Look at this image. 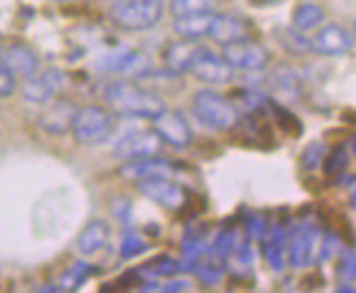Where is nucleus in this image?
I'll use <instances>...</instances> for the list:
<instances>
[{"label": "nucleus", "instance_id": "nucleus-5", "mask_svg": "<svg viewBox=\"0 0 356 293\" xmlns=\"http://www.w3.org/2000/svg\"><path fill=\"white\" fill-rule=\"evenodd\" d=\"M136 189L140 191L149 202L158 204L164 210L179 212L186 202H188V195L179 187L173 177H147V180H136Z\"/></svg>", "mask_w": 356, "mask_h": 293}, {"label": "nucleus", "instance_id": "nucleus-12", "mask_svg": "<svg viewBox=\"0 0 356 293\" xmlns=\"http://www.w3.org/2000/svg\"><path fill=\"white\" fill-rule=\"evenodd\" d=\"M352 46H354V40L350 35V31L343 29L341 24L319 26L317 33L311 38V51L319 55H328V57L350 53Z\"/></svg>", "mask_w": 356, "mask_h": 293}, {"label": "nucleus", "instance_id": "nucleus-8", "mask_svg": "<svg viewBox=\"0 0 356 293\" xmlns=\"http://www.w3.org/2000/svg\"><path fill=\"white\" fill-rule=\"evenodd\" d=\"M153 132H156L164 145H171L175 149H186L193 143V129L186 116L177 110H166L153 118Z\"/></svg>", "mask_w": 356, "mask_h": 293}, {"label": "nucleus", "instance_id": "nucleus-26", "mask_svg": "<svg viewBox=\"0 0 356 293\" xmlns=\"http://www.w3.org/2000/svg\"><path fill=\"white\" fill-rule=\"evenodd\" d=\"M149 248V243L138 235L134 232V230H129V232L122 235V241H120V258H136V256H140L143 252H147Z\"/></svg>", "mask_w": 356, "mask_h": 293}, {"label": "nucleus", "instance_id": "nucleus-11", "mask_svg": "<svg viewBox=\"0 0 356 293\" xmlns=\"http://www.w3.org/2000/svg\"><path fill=\"white\" fill-rule=\"evenodd\" d=\"M191 72L195 74V79L204 81L208 86H225L234 79V68L223 59V55H216L208 49L201 51Z\"/></svg>", "mask_w": 356, "mask_h": 293}, {"label": "nucleus", "instance_id": "nucleus-2", "mask_svg": "<svg viewBox=\"0 0 356 293\" xmlns=\"http://www.w3.org/2000/svg\"><path fill=\"white\" fill-rule=\"evenodd\" d=\"M164 0H114L110 5V20L129 33L149 31L164 18Z\"/></svg>", "mask_w": 356, "mask_h": 293}, {"label": "nucleus", "instance_id": "nucleus-16", "mask_svg": "<svg viewBox=\"0 0 356 293\" xmlns=\"http://www.w3.org/2000/svg\"><path fill=\"white\" fill-rule=\"evenodd\" d=\"M0 59L5 61L7 68L15 74L22 77V79H29L40 70V57L35 55V51H31L24 44H9L0 51Z\"/></svg>", "mask_w": 356, "mask_h": 293}, {"label": "nucleus", "instance_id": "nucleus-34", "mask_svg": "<svg viewBox=\"0 0 356 293\" xmlns=\"http://www.w3.org/2000/svg\"><path fill=\"white\" fill-rule=\"evenodd\" d=\"M350 149L354 151V156H356V136H352V141H350Z\"/></svg>", "mask_w": 356, "mask_h": 293}, {"label": "nucleus", "instance_id": "nucleus-15", "mask_svg": "<svg viewBox=\"0 0 356 293\" xmlns=\"http://www.w3.org/2000/svg\"><path fill=\"white\" fill-rule=\"evenodd\" d=\"M76 110H79V107H76L72 101L57 99L46 107L44 114L40 116V125L44 132H49L53 136H61L72 129V120L76 116Z\"/></svg>", "mask_w": 356, "mask_h": 293}, {"label": "nucleus", "instance_id": "nucleus-7", "mask_svg": "<svg viewBox=\"0 0 356 293\" xmlns=\"http://www.w3.org/2000/svg\"><path fill=\"white\" fill-rule=\"evenodd\" d=\"M162 147H164L162 138L153 129L134 132V134H127L125 138H120L116 143L114 156L122 162L143 160V158H151V156H160Z\"/></svg>", "mask_w": 356, "mask_h": 293}, {"label": "nucleus", "instance_id": "nucleus-30", "mask_svg": "<svg viewBox=\"0 0 356 293\" xmlns=\"http://www.w3.org/2000/svg\"><path fill=\"white\" fill-rule=\"evenodd\" d=\"M15 88H18V77H15L3 59H0V99L11 97Z\"/></svg>", "mask_w": 356, "mask_h": 293}, {"label": "nucleus", "instance_id": "nucleus-35", "mask_svg": "<svg viewBox=\"0 0 356 293\" xmlns=\"http://www.w3.org/2000/svg\"><path fill=\"white\" fill-rule=\"evenodd\" d=\"M354 35H356V22H354Z\"/></svg>", "mask_w": 356, "mask_h": 293}, {"label": "nucleus", "instance_id": "nucleus-28", "mask_svg": "<svg viewBox=\"0 0 356 293\" xmlns=\"http://www.w3.org/2000/svg\"><path fill=\"white\" fill-rule=\"evenodd\" d=\"M323 158H326V149H323L321 143H311L304 151H302V168L304 171H315V168L323 162Z\"/></svg>", "mask_w": 356, "mask_h": 293}, {"label": "nucleus", "instance_id": "nucleus-29", "mask_svg": "<svg viewBox=\"0 0 356 293\" xmlns=\"http://www.w3.org/2000/svg\"><path fill=\"white\" fill-rule=\"evenodd\" d=\"M339 278L356 280V250H346L339 258Z\"/></svg>", "mask_w": 356, "mask_h": 293}, {"label": "nucleus", "instance_id": "nucleus-21", "mask_svg": "<svg viewBox=\"0 0 356 293\" xmlns=\"http://www.w3.org/2000/svg\"><path fill=\"white\" fill-rule=\"evenodd\" d=\"M267 243H265V256L273 271L284 269V254H286V232L282 225H273L267 230Z\"/></svg>", "mask_w": 356, "mask_h": 293}, {"label": "nucleus", "instance_id": "nucleus-10", "mask_svg": "<svg viewBox=\"0 0 356 293\" xmlns=\"http://www.w3.org/2000/svg\"><path fill=\"white\" fill-rule=\"evenodd\" d=\"M64 88V72L57 70V68H49L44 72H35L33 77L24 79L22 86V97L29 103H35V105H46L51 103L57 92Z\"/></svg>", "mask_w": 356, "mask_h": 293}, {"label": "nucleus", "instance_id": "nucleus-6", "mask_svg": "<svg viewBox=\"0 0 356 293\" xmlns=\"http://www.w3.org/2000/svg\"><path fill=\"white\" fill-rule=\"evenodd\" d=\"M223 59L234 70H262L269 64V51L260 42H254L250 38L236 40L227 46H223Z\"/></svg>", "mask_w": 356, "mask_h": 293}, {"label": "nucleus", "instance_id": "nucleus-13", "mask_svg": "<svg viewBox=\"0 0 356 293\" xmlns=\"http://www.w3.org/2000/svg\"><path fill=\"white\" fill-rule=\"evenodd\" d=\"M206 46L199 44V40H179L173 42L168 49L164 51V66L171 74H184L191 72L193 64L197 61V57L201 55Z\"/></svg>", "mask_w": 356, "mask_h": 293}, {"label": "nucleus", "instance_id": "nucleus-19", "mask_svg": "<svg viewBox=\"0 0 356 293\" xmlns=\"http://www.w3.org/2000/svg\"><path fill=\"white\" fill-rule=\"evenodd\" d=\"M216 13H193L173 18V31L184 40H204L210 35V29Z\"/></svg>", "mask_w": 356, "mask_h": 293}, {"label": "nucleus", "instance_id": "nucleus-17", "mask_svg": "<svg viewBox=\"0 0 356 293\" xmlns=\"http://www.w3.org/2000/svg\"><path fill=\"white\" fill-rule=\"evenodd\" d=\"M208 38H212L216 44L227 46V44L236 42V40L250 38V24H247L243 18H238V15H232V13H216Z\"/></svg>", "mask_w": 356, "mask_h": 293}, {"label": "nucleus", "instance_id": "nucleus-3", "mask_svg": "<svg viewBox=\"0 0 356 293\" xmlns=\"http://www.w3.org/2000/svg\"><path fill=\"white\" fill-rule=\"evenodd\" d=\"M193 112L204 122L206 127L216 129V132H227L238 125V107L232 103L227 97L219 95L210 88H204L195 92L193 97Z\"/></svg>", "mask_w": 356, "mask_h": 293}, {"label": "nucleus", "instance_id": "nucleus-24", "mask_svg": "<svg viewBox=\"0 0 356 293\" xmlns=\"http://www.w3.org/2000/svg\"><path fill=\"white\" fill-rule=\"evenodd\" d=\"M348 149L343 145H339L334 147L326 158H323V171H326L328 177L337 180V177H341L346 173V168H348Z\"/></svg>", "mask_w": 356, "mask_h": 293}, {"label": "nucleus", "instance_id": "nucleus-1", "mask_svg": "<svg viewBox=\"0 0 356 293\" xmlns=\"http://www.w3.org/2000/svg\"><path fill=\"white\" fill-rule=\"evenodd\" d=\"M103 101L118 116L153 120L166 110V103L131 79H114L103 86Z\"/></svg>", "mask_w": 356, "mask_h": 293}, {"label": "nucleus", "instance_id": "nucleus-9", "mask_svg": "<svg viewBox=\"0 0 356 293\" xmlns=\"http://www.w3.org/2000/svg\"><path fill=\"white\" fill-rule=\"evenodd\" d=\"M315 241H317V230L313 223L302 221L291 230V235L286 237V258L289 265L302 269L311 265V260L315 256Z\"/></svg>", "mask_w": 356, "mask_h": 293}, {"label": "nucleus", "instance_id": "nucleus-27", "mask_svg": "<svg viewBox=\"0 0 356 293\" xmlns=\"http://www.w3.org/2000/svg\"><path fill=\"white\" fill-rule=\"evenodd\" d=\"M92 271H90V265H86V263H76V265H72L64 276H61V291L64 289H76L81 283H86L88 280V276H90Z\"/></svg>", "mask_w": 356, "mask_h": 293}, {"label": "nucleus", "instance_id": "nucleus-25", "mask_svg": "<svg viewBox=\"0 0 356 293\" xmlns=\"http://www.w3.org/2000/svg\"><path fill=\"white\" fill-rule=\"evenodd\" d=\"M140 274H147V276H153V278H162V276H173L179 271V263L168 256H158L149 260V263L145 267L138 269Z\"/></svg>", "mask_w": 356, "mask_h": 293}, {"label": "nucleus", "instance_id": "nucleus-33", "mask_svg": "<svg viewBox=\"0 0 356 293\" xmlns=\"http://www.w3.org/2000/svg\"><path fill=\"white\" fill-rule=\"evenodd\" d=\"M250 5H254V7H267V5H273V3H277V0H247Z\"/></svg>", "mask_w": 356, "mask_h": 293}, {"label": "nucleus", "instance_id": "nucleus-32", "mask_svg": "<svg viewBox=\"0 0 356 293\" xmlns=\"http://www.w3.org/2000/svg\"><path fill=\"white\" fill-rule=\"evenodd\" d=\"M186 287H188V283L173 280V283H164V287H160V291H184Z\"/></svg>", "mask_w": 356, "mask_h": 293}, {"label": "nucleus", "instance_id": "nucleus-20", "mask_svg": "<svg viewBox=\"0 0 356 293\" xmlns=\"http://www.w3.org/2000/svg\"><path fill=\"white\" fill-rule=\"evenodd\" d=\"M323 22H326V11H323L317 3H302L293 11L291 18V26L302 31V33H308V31L319 29Z\"/></svg>", "mask_w": 356, "mask_h": 293}, {"label": "nucleus", "instance_id": "nucleus-23", "mask_svg": "<svg viewBox=\"0 0 356 293\" xmlns=\"http://www.w3.org/2000/svg\"><path fill=\"white\" fill-rule=\"evenodd\" d=\"M219 0H168V13L177 15H193V13H216Z\"/></svg>", "mask_w": 356, "mask_h": 293}, {"label": "nucleus", "instance_id": "nucleus-18", "mask_svg": "<svg viewBox=\"0 0 356 293\" xmlns=\"http://www.w3.org/2000/svg\"><path fill=\"white\" fill-rule=\"evenodd\" d=\"M110 237L112 230L107 225V221L95 219L81 230L79 239H76V250H79L81 256H95L101 250H105V245L110 243Z\"/></svg>", "mask_w": 356, "mask_h": 293}, {"label": "nucleus", "instance_id": "nucleus-31", "mask_svg": "<svg viewBox=\"0 0 356 293\" xmlns=\"http://www.w3.org/2000/svg\"><path fill=\"white\" fill-rule=\"evenodd\" d=\"M247 232H250V237L262 239V237L267 235V225H265V219H262L260 214H252V217L247 219Z\"/></svg>", "mask_w": 356, "mask_h": 293}, {"label": "nucleus", "instance_id": "nucleus-14", "mask_svg": "<svg viewBox=\"0 0 356 293\" xmlns=\"http://www.w3.org/2000/svg\"><path fill=\"white\" fill-rule=\"evenodd\" d=\"M120 175L125 180H147V177H173L175 164L160 156H151L143 160H129L120 166Z\"/></svg>", "mask_w": 356, "mask_h": 293}, {"label": "nucleus", "instance_id": "nucleus-22", "mask_svg": "<svg viewBox=\"0 0 356 293\" xmlns=\"http://www.w3.org/2000/svg\"><path fill=\"white\" fill-rule=\"evenodd\" d=\"M275 38H277V44L282 46V49L291 55H304L311 51V40H308L302 31L293 29V26H280L273 31Z\"/></svg>", "mask_w": 356, "mask_h": 293}, {"label": "nucleus", "instance_id": "nucleus-4", "mask_svg": "<svg viewBox=\"0 0 356 293\" xmlns=\"http://www.w3.org/2000/svg\"><path fill=\"white\" fill-rule=\"evenodd\" d=\"M72 136L81 145L105 143L114 132V112L103 105H86L76 110L72 120Z\"/></svg>", "mask_w": 356, "mask_h": 293}]
</instances>
